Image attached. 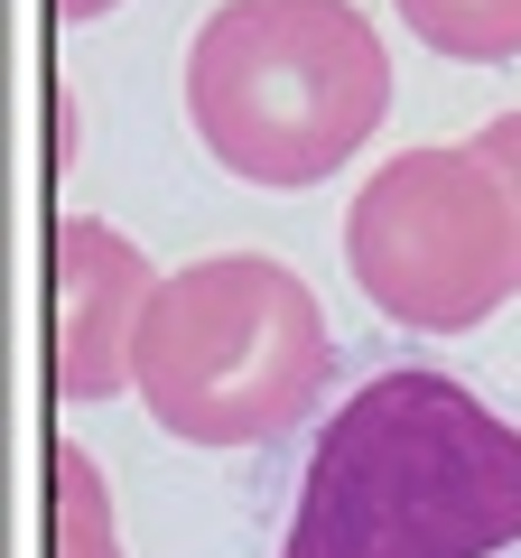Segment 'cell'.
I'll list each match as a JSON object with an SVG mask.
<instances>
[{"instance_id": "cell-1", "label": "cell", "mask_w": 521, "mask_h": 558, "mask_svg": "<svg viewBox=\"0 0 521 558\" xmlns=\"http://www.w3.org/2000/svg\"><path fill=\"white\" fill-rule=\"evenodd\" d=\"M521 539V428L457 373H373L307 457L280 558H494Z\"/></svg>"}, {"instance_id": "cell-2", "label": "cell", "mask_w": 521, "mask_h": 558, "mask_svg": "<svg viewBox=\"0 0 521 558\" xmlns=\"http://www.w3.org/2000/svg\"><path fill=\"white\" fill-rule=\"evenodd\" d=\"M391 112V47L354 0H223L186 47V121L242 186H326Z\"/></svg>"}, {"instance_id": "cell-3", "label": "cell", "mask_w": 521, "mask_h": 558, "mask_svg": "<svg viewBox=\"0 0 521 558\" xmlns=\"http://www.w3.org/2000/svg\"><path fill=\"white\" fill-rule=\"evenodd\" d=\"M326 381H336L326 307L270 252L186 260L159 279V299L141 317L131 391L186 447H270L326 400Z\"/></svg>"}, {"instance_id": "cell-4", "label": "cell", "mask_w": 521, "mask_h": 558, "mask_svg": "<svg viewBox=\"0 0 521 558\" xmlns=\"http://www.w3.org/2000/svg\"><path fill=\"white\" fill-rule=\"evenodd\" d=\"M354 289L410 336H475L521 289V215L475 140H428L381 159L344 215Z\"/></svg>"}, {"instance_id": "cell-5", "label": "cell", "mask_w": 521, "mask_h": 558, "mask_svg": "<svg viewBox=\"0 0 521 558\" xmlns=\"http://www.w3.org/2000/svg\"><path fill=\"white\" fill-rule=\"evenodd\" d=\"M149 299H159V270L141 260L131 233H112L94 215L57 223V400L65 410L131 391Z\"/></svg>"}, {"instance_id": "cell-6", "label": "cell", "mask_w": 521, "mask_h": 558, "mask_svg": "<svg viewBox=\"0 0 521 558\" xmlns=\"http://www.w3.org/2000/svg\"><path fill=\"white\" fill-rule=\"evenodd\" d=\"M391 10L447 65H512L521 57V0H391Z\"/></svg>"}, {"instance_id": "cell-7", "label": "cell", "mask_w": 521, "mask_h": 558, "mask_svg": "<svg viewBox=\"0 0 521 558\" xmlns=\"http://www.w3.org/2000/svg\"><path fill=\"white\" fill-rule=\"evenodd\" d=\"M47 475H57V558H121V531H112V484H102V465L84 457V447H57L47 457Z\"/></svg>"}, {"instance_id": "cell-8", "label": "cell", "mask_w": 521, "mask_h": 558, "mask_svg": "<svg viewBox=\"0 0 521 558\" xmlns=\"http://www.w3.org/2000/svg\"><path fill=\"white\" fill-rule=\"evenodd\" d=\"M475 149L494 159V178L512 186V215H521V112H494V121L475 131Z\"/></svg>"}, {"instance_id": "cell-9", "label": "cell", "mask_w": 521, "mask_h": 558, "mask_svg": "<svg viewBox=\"0 0 521 558\" xmlns=\"http://www.w3.org/2000/svg\"><path fill=\"white\" fill-rule=\"evenodd\" d=\"M102 10H121V0H57V20H102Z\"/></svg>"}]
</instances>
